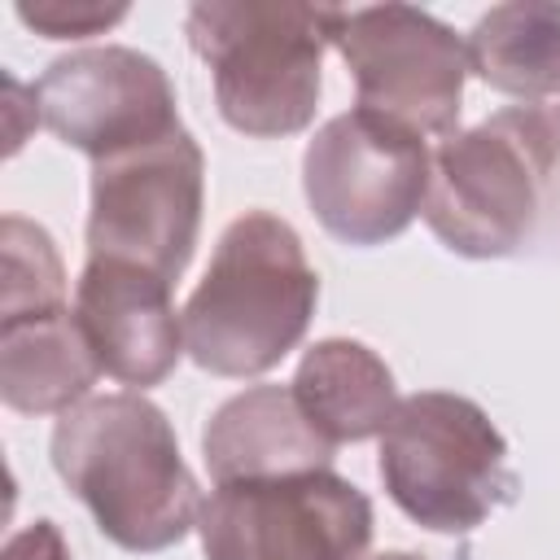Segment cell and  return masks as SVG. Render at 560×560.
<instances>
[{
	"instance_id": "d6986e66",
	"label": "cell",
	"mask_w": 560,
	"mask_h": 560,
	"mask_svg": "<svg viewBox=\"0 0 560 560\" xmlns=\"http://www.w3.org/2000/svg\"><path fill=\"white\" fill-rule=\"evenodd\" d=\"M368 560H424V556H411V551H381V556H368Z\"/></svg>"
},
{
	"instance_id": "277c9868",
	"label": "cell",
	"mask_w": 560,
	"mask_h": 560,
	"mask_svg": "<svg viewBox=\"0 0 560 560\" xmlns=\"http://www.w3.org/2000/svg\"><path fill=\"white\" fill-rule=\"evenodd\" d=\"M560 140L538 105L499 109L438 140L429 158L424 223L459 258L516 254L542 214Z\"/></svg>"
},
{
	"instance_id": "2e32d148",
	"label": "cell",
	"mask_w": 560,
	"mask_h": 560,
	"mask_svg": "<svg viewBox=\"0 0 560 560\" xmlns=\"http://www.w3.org/2000/svg\"><path fill=\"white\" fill-rule=\"evenodd\" d=\"M66 306V267L52 236L22 219H0V319L48 315Z\"/></svg>"
},
{
	"instance_id": "7c38bea8",
	"label": "cell",
	"mask_w": 560,
	"mask_h": 560,
	"mask_svg": "<svg viewBox=\"0 0 560 560\" xmlns=\"http://www.w3.org/2000/svg\"><path fill=\"white\" fill-rule=\"evenodd\" d=\"M332 442L311 424L293 385H249L214 407L201 429V455L214 486L280 481L332 468Z\"/></svg>"
},
{
	"instance_id": "7a4b0ae2",
	"label": "cell",
	"mask_w": 560,
	"mask_h": 560,
	"mask_svg": "<svg viewBox=\"0 0 560 560\" xmlns=\"http://www.w3.org/2000/svg\"><path fill=\"white\" fill-rule=\"evenodd\" d=\"M319 276L302 236L271 210H245L214 245V258L184 302V350L214 376L271 372L311 328Z\"/></svg>"
},
{
	"instance_id": "ac0fdd59",
	"label": "cell",
	"mask_w": 560,
	"mask_h": 560,
	"mask_svg": "<svg viewBox=\"0 0 560 560\" xmlns=\"http://www.w3.org/2000/svg\"><path fill=\"white\" fill-rule=\"evenodd\" d=\"M0 560H70V547H66L61 529L39 516V521L22 525L18 534H9Z\"/></svg>"
},
{
	"instance_id": "5bb4252c",
	"label": "cell",
	"mask_w": 560,
	"mask_h": 560,
	"mask_svg": "<svg viewBox=\"0 0 560 560\" xmlns=\"http://www.w3.org/2000/svg\"><path fill=\"white\" fill-rule=\"evenodd\" d=\"M289 385H293L302 411L311 416V424L332 446L381 438L389 416L402 402L385 359L376 350H368L363 341H350V337L315 341L302 354Z\"/></svg>"
},
{
	"instance_id": "3957f363",
	"label": "cell",
	"mask_w": 560,
	"mask_h": 560,
	"mask_svg": "<svg viewBox=\"0 0 560 560\" xmlns=\"http://www.w3.org/2000/svg\"><path fill=\"white\" fill-rule=\"evenodd\" d=\"M346 9L306 0H201L184 31L210 66L219 114L232 131L276 140L311 127L324 92V52Z\"/></svg>"
},
{
	"instance_id": "52a82bcc",
	"label": "cell",
	"mask_w": 560,
	"mask_h": 560,
	"mask_svg": "<svg viewBox=\"0 0 560 560\" xmlns=\"http://www.w3.org/2000/svg\"><path fill=\"white\" fill-rule=\"evenodd\" d=\"M206 206V158L179 127L166 140L92 162L88 258H114L179 280Z\"/></svg>"
},
{
	"instance_id": "9c48e42d",
	"label": "cell",
	"mask_w": 560,
	"mask_h": 560,
	"mask_svg": "<svg viewBox=\"0 0 560 560\" xmlns=\"http://www.w3.org/2000/svg\"><path fill=\"white\" fill-rule=\"evenodd\" d=\"M206 560H368L372 503L324 472L214 486L197 516Z\"/></svg>"
},
{
	"instance_id": "9a60e30c",
	"label": "cell",
	"mask_w": 560,
	"mask_h": 560,
	"mask_svg": "<svg viewBox=\"0 0 560 560\" xmlns=\"http://www.w3.org/2000/svg\"><path fill=\"white\" fill-rule=\"evenodd\" d=\"M468 70L503 96L542 101L560 92V4L508 0L477 18L464 39Z\"/></svg>"
},
{
	"instance_id": "ba28073f",
	"label": "cell",
	"mask_w": 560,
	"mask_h": 560,
	"mask_svg": "<svg viewBox=\"0 0 560 560\" xmlns=\"http://www.w3.org/2000/svg\"><path fill=\"white\" fill-rule=\"evenodd\" d=\"M354 74L359 109L411 131L455 136L464 109L468 52L464 39L416 4H368L346 9L337 44Z\"/></svg>"
},
{
	"instance_id": "4fadbf2b",
	"label": "cell",
	"mask_w": 560,
	"mask_h": 560,
	"mask_svg": "<svg viewBox=\"0 0 560 560\" xmlns=\"http://www.w3.org/2000/svg\"><path fill=\"white\" fill-rule=\"evenodd\" d=\"M101 363L74 306L0 319V402L22 416H61L92 398Z\"/></svg>"
},
{
	"instance_id": "5b68a950",
	"label": "cell",
	"mask_w": 560,
	"mask_h": 560,
	"mask_svg": "<svg viewBox=\"0 0 560 560\" xmlns=\"http://www.w3.org/2000/svg\"><path fill=\"white\" fill-rule=\"evenodd\" d=\"M376 472L398 512L433 534H468L516 494L508 438L472 398L451 389H420L398 402L381 433Z\"/></svg>"
},
{
	"instance_id": "8992f818",
	"label": "cell",
	"mask_w": 560,
	"mask_h": 560,
	"mask_svg": "<svg viewBox=\"0 0 560 560\" xmlns=\"http://www.w3.org/2000/svg\"><path fill=\"white\" fill-rule=\"evenodd\" d=\"M429 144L368 109L328 118L302 153V192L341 245H385L407 232L429 192Z\"/></svg>"
},
{
	"instance_id": "e0dca14e",
	"label": "cell",
	"mask_w": 560,
	"mask_h": 560,
	"mask_svg": "<svg viewBox=\"0 0 560 560\" xmlns=\"http://www.w3.org/2000/svg\"><path fill=\"white\" fill-rule=\"evenodd\" d=\"M18 22L44 39H88L105 35L127 18L122 0H18Z\"/></svg>"
},
{
	"instance_id": "6da1fadb",
	"label": "cell",
	"mask_w": 560,
	"mask_h": 560,
	"mask_svg": "<svg viewBox=\"0 0 560 560\" xmlns=\"http://www.w3.org/2000/svg\"><path fill=\"white\" fill-rule=\"evenodd\" d=\"M52 468L122 551H166L201 516V490L158 402L136 389L92 394L52 424Z\"/></svg>"
},
{
	"instance_id": "8fae6325",
	"label": "cell",
	"mask_w": 560,
	"mask_h": 560,
	"mask_svg": "<svg viewBox=\"0 0 560 560\" xmlns=\"http://www.w3.org/2000/svg\"><path fill=\"white\" fill-rule=\"evenodd\" d=\"M74 319L101 372L136 389L166 381L184 354V315L171 280L131 262L88 258L74 284Z\"/></svg>"
},
{
	"instance_id": "30bf717a",
	"label": "cell",
	"mask_w": 560,
	"mask_h": 560,
	"mask_svg": "<svg viewBox=\"0 0 560 560\" xmlns=\"http://www.w3.org/2000/svg\"><path fill=\"white\" fill-rule=\"evenodd\" d=\"M35 118L92 162L166 140L179 131L166 70L122 44H96L57 57L31 88Z\"/></svg>"
}]
</instances>
